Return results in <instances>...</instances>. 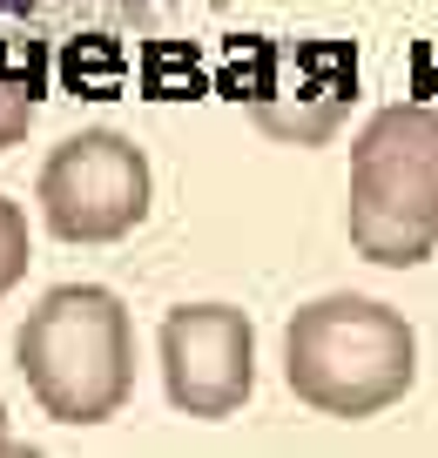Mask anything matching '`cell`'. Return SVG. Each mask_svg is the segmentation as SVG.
I'll return each mask as SVG.
<instances>
[{
    "label": "cell",
    "instance_id": "6da1fadb",
    "mask_svg": "<svg viewBox=\"0 0 438 458\" xmlns=\"http://www.w3.org/2000/svg\"><path fill=\"white\" fill-rule=\"evenodd\" d=\"M283 385L317 418H378L418 385V330L357 290L317 297L283 324Z\"/></svg>",
    "mask_w": 438,
    "mask_h": 458
},
{
    "label": "cell",
    "instance_id": "7a4b0ae2",
    "mask_svg": "<svg viewBox=\"0 0 438 458\" xmlns=\"http://www.w3.org/2000/svg\"><path fill=\"white\" fill-rule=\"evenodd\" d=\"M344 236L365 263L418 270L438 257V108L391 101L351 142Z\"/></svg>",
    "mask_w": 438,
    "mask_h": 458
},
{
    "label": "cell",
    "instance_id": "3957f363",
    "mask_svg": "<svg viewBox=\"0 0 438 458\" xmlns=\"http://www.w3.org/2000/svg\"><path fill=\"white\" fill-rule=\"evenodd\" d=\"M21 377L55 425H108L135 398V330L115 290L61 284L14 337Z\"/></svg>",
    "mask_w": 438,
    "mask_h": 458
},
{
    "label": "cell",
    "instance_id": "277c9868",
    "mask_svg": "<svg viewBox=\"0 0 438 458\" xmlns=\"http://www.w3.org/2000/svg\"><path fill=\"white\" fill-rule=\"evenodd\" d=\"M41 223L61 243H122L149 223V156L115 129H82L41 162Z\"/></svg>",
    "mask_w": 438,
    "mask_h": 458
},
{
    "label": "cell",
    "instance_id": "5b68a950",
    "mask_svg": "<svg viewBox=\"0 0 438 458\" xmlns=\"http://www.w3.org/2000/svg\"><path fill=\"white\" fill-rule=\"evenodd\" d=\"M162 391L183 418L223 425L256 391V330L236 303H176L162 317Z\"/></svg>",
    "mask_w": 438,
    "mask_h": 458
},
{
    "label": "cell",
    "instance_id": "8992f818",
    "mask_svg": "<svg viewBox=\"0 0 438 458\" xmlns=\"http://www.w3.org/2000/svg\"><path fill=\"white\" fill-rule=\"evenodd\" d=\"M176 0H0V21L41 34H88V28H142Z\"/></svg>",
    "mask_w": 438,
    "mask_h": 458
},
{
    "label": "cell",
    "instance_id": "52a82bcc",
    "mask_svg": "<svg viewBox=\"0 0 438 458\" xmlns=\"http://www.w3.org/2000/svg\"><path fill=\"white\" fill-rule=\"evenodd\" d=\"M34 108H41L34 68H14V61H0V148H14L21 135L34 129Z\"/></svg>",
    "mask_w": 438,
    "mask_h": 458
},
{
    "label": "cell",
    "instance_id": "ba28073f",
    "mask_svg": "<svg viewBox=\"0 0 438 458\" xmlns=\"http://www.w3.org/2000/svg\"><path fill=\"white\" fill-rule=\"evenodd\" d=\"M28 257H34L28 250V216H21V202L0 196V297L28 276Z\"/></svg>",
    "mask_w": 438,
    "mask_h": 458
},
{
    "label": "cell",
    "instance_id": "9c48e42d",
    "mask_svg": "<svg viewBox=\"0 0 438 458\" xmlns=\"http://www.w3.org/2000/svg\"><path fill=\"white\" fill-rule=\"evenodd\" d=\"M0 452H14V431H7V411H0Z\"/></svg>",
    "mask_w": 438,
    "mask_h": 458
}]
</instances>
